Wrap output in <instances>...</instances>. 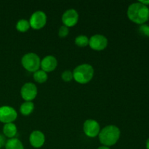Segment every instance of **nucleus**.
I'll use <instances>...</instances> for the list:
<instances>
[{"label": "nucleus", "instance_id": "nucleus-5", "mask_svg": "<svg viewBox=\"0 0 149 149\" xmlns=\"http://www.w3.org/2000/svg\"><path fill=\"white\" fill-rule=\"evenodd\" d=\"M47 15L43 11L38 10L34 12L29 19L31 28L34 30H39L45 26L47 23Z\"/></svg>", "mask_w": 149, "mask_h": 149}, {"label": "nucleus", "instance_id": "nucleus-25", "mask_svg": "<svg viewBox=\"0 0 149 149\" xmlns=\"http://www.w3.org/2000/svg\"><path fill=\"white\" fill-rule=\"evenodd\" d=\"M146 149H149V138H148L146 142Z\"/></svg>", "mask_w": 149, "mask_h": 149}, {"label": "nucleus", "instance_id": "nucleus-9", "mask_svg": "<svg viewBox=\"0 0 149 149\" xmlns=\"http://www.w3.org/2000/svg\"><path fill=\"white\" fill-rule=\"evenodd\" d=\"M109 44L108 39L102 34H95L89 40V46L95 51H102L106 49Z\"/></svg>", "mask_w": 149, "mask_h": 149}, {"label": "nucleus", "instance_id": "nucleus-14", "mask_svg": "<svg viewBox=\"0 0 149 149\" xmlns=\"http://www.w3.org/2000/svg\"><path fill=\"white\" fill-rule=\"evenodd\" d=\"M5 149H24L23 143L17 138H10L6 141Z\"/></svg>", "mask_w": 149, "mask_h": 149}, {"label": "nucleus", "instance_id": "nucleus-19", "mask_svg": "<svg viewBox=\"0 0 149 149\" xmlns=\"http://www.w3.org/2000/svg\"><path fill=\"white\" fill-rule=\"evenodd\" d=\"M61 79L63 80L65 82H69V81H72L74 79V77H73V72L69 71V70H65L61 74Z\"/></svg>", "mask_w": 149, "mask_h": 149}, {"label": "nucleus", "instance_id": "nucleus-6", "mask_svg": "<svg viewBox=\"0 0 149 149\" xmlns=\"http://www.w3.org/2000/svg\"><path fill=\"white\" fill-rule=\"evenodd\" d=\"M83 131L86 136L95 138L98 136L100 132V124L95 119H87L83 124Z\"/></svg>", "mask_w": 149, "mask_h": 149}, {"label": "nucleus", "instance_id": "nucleus-7", "mask_svg": "<svg viewBox=\"0 0 149 149\" xmlns=\"http://www.w3.org/2000/svg\"><path fill=\"white\" fill-rule=\"evenodd\" d=\"M38 90L36 84L32 82L26 83L20 89V95L25 101H32L37 96Z\"/></svg>", "mask_w": 149, "mask_h": 149}, {"label": "nucleus", "instance_id": "nucleus-15", "mask_svg": "<svg viewBox=\"0 0 149 149\" xmlns=\"http://www.w3.org/2000/svg\"><path fill=\"white\" fill-rule=\"evenodd\" d=\"M34 110V104L32 101H25L20 106V112L23 116H29Z\"/></svg>", "mask_w": 149, "mask_h": 149}, {"label": "nucleus", "instance_id": "nucleus-26", "mask_svg": "<svg viewBox=\"0 0 149 149\" xmlns=\"http://www.w3.org/2000/svg\"><path fill=\"white\" fill-rule=\"evenodd\" d=\"M148 20H149V17H148Z\"/></svg>", "mask_w": 149, "mask_h": 149}, {"label": "nucleus", "instance_id": "nucleus-4", "mask_svg": "<svg viewBox=\"0 0 149 149\" xmlns=\"http://www.w3.org/2000/svg\"><path fill=\"white\" fill-rule=\"evenodd\" d=\"M21 64L26 71L34 73L40 68L41 59L34 52H28L21 58Z\"/></svg>", "mask_w": 149, "mask_h": 149}, {"label": "nucleus", "instance_id": "nucleus-2", "mask_svg": "<svg viewBox=\"0 0 149 149\" xmlns=\"http://www.w3.org/2000/svg\"><path fill=\"white\" fill-rule=\"evenodd\" d=\"M121 136V131L115 125H108L102 130L98 135L100 143L105 146H114L119 141Z\"/></svg>", "mask_w": 149, "mask_h": 149}, {"label": "nucleus", "instance_id": "nucleus-13", "mask_svg": "<svg viewBox=\"0 0 149 149\" xmlns=\"http://www.w3.org/2000/svg\"><path fill=\"white\" fill-rule=\"evenodd\" d=\"M2 131L4 136L8 138L9 139H10V138H14L17 132V126L13 122V123L4 124Z\"/></svg>", "mask_w": 149, "mask_h": 149}, {"label": "nucleus", "instance_id": "nucleus-23", "mask_svg": "<svg viewBox=\"0 0 149 149\" xmlns=\"http://www.w3.org/2000/svg\"><path fill=\"white\" fill-rule=\"evenodd\" d=\"M139 1L140 3H141L142 4H143V5L147 6V7L149 5V0H140V1Z\"/></svg>", "mask_w": 149, "mask_h": 149}, {"label": "nucleus", "instance_id": "nucleus-24", "mask_svg": "<svg viewBox=\"0 0 149 149\" xmlns=\"http://www.w3.org/2000/svg\"><path fill=\"white\" fill-rule=\"evenodd\" d=\"M97 149H110V147L105 146H101L98 147Z\"/></svg>", "mask_w": 149, "mask_h": 149}, {"label": "nucleus", "instance_id": "nucleus-22", "mask_svg": "<svg viewBox=\"0 0 149 149\" xmlns=\"http://www.w3.org/2000/svg\"><path fill=\"white\" fill-rule=\"evenodd\" d=\"M6 143V141H5V138H4V135H1L0 134V149L1 148V147L4 146Z\"/></svg>", "mask_w": 149, "mask_h": 149}, {"label": "nucleus", "instance_id": "nucleus-3", "mask_svg": "<svg viewBox=\"0 0 149 149\" xmlns=\"http://www.w3.org/2000/svg\"><path fill=\"white\" fill-rule=\"evenodd\" d=\"M73 77L77 83L85 84L90 82L94 76V68L88 63H83L74 69Z\"/></svg>", "mask_w": 149, "mask_h": 149}, {"label": "nucleus", "instance_id": "nucleus-11", "mask_svg": "<svg viewBox=\"0 0 149 149\" xmlns=\"http://www.w3.org/2000/svg\"><path fill=\"white\" fill-rule=\"evenodd\" d=\"M58 66L57 58L53 55H47L41 60L40 68L46 73L55 71Z\"/></svg>", "mask_w": 149, "mask_h": 149}, {"label": "nucleus", "instance_id": "nucleus-8", "mask_svg": "<svg viewBox=\"0 0 149 149\" xmlns=\"http://www.w3.org/2000/svg\"><path fill=\"white\" fill-rule=\"evenodd\" d=\"M17 117V113L14 108L9 106L0 107V122L4 124L13 123Z\"/></svg>", "mask_w": 149, "mask_h": 149}, {"label": "nucleus", "instance_id": "nucleus-18", "mask_svg": "<svg viewBox=\"0 0 149 149\" xmlns=\"http://www.w3.org/2000/svg\"><path fill=\"white\" fill-rule=\"evenodd\" d=\"M89 39L85 35H79L77 36L75 39V44L79 47H85L87 45H89Z\"/></svg>", "mask_w": 149, "mask_h": 149}, {"label": "nucleus", "instance_id": "nucleus-21", "mask_svg": "<svg viewBox=\"0 0 149 149\" xmlns=\"http://www.w3.org/2000/svg\"><path fill=\"white\" fill-rule=\"evenodd\" d=\"M69 33V28L66 27L65 26H61L58 30V35L61 38H65Z\"/></svg>", "mask_w": 149, "mask_h": 149}, {"label": "nucleus", "instance_id": "nucleus-10", "mask_svg": "<svg viewBox=\"0 0 149 149\" xmlns=\"http://www.w3.org/2000/svg\"><path fill=\"white\" fill-rule=\"evenodd\" d=\"M63 23L66 27L70 28L76 26L79 21V13L74 9H69L64 12L61 17Z\"/></svg>", "mask_w": 149, "mask_h": 149}, {"label": "nucleus", "instance_id": "nucleus-20", "mask_svg": "<svg viewBox=\"0 0 149 149\" xmlns=\"http://www.w3.org/2000/svg\"><path fill=\"white\" fill-rule=\"evenodd\" d=\"M138 31H139L140 34L142 35V36L149 37V25L146 24V23L141 25L139 29H138Z\"/></svg>", "mask_w": 149, "mask_h": 149}, {"label": "nucleus", "instance_id": "nucleus-12", "mask_svg": "<svg viewBox=\"0 0 149 149\" xmlns=\"http://www.w3.org/2000/svg\"><path fill=\"white\" fill-rule=\"evenodd\" d=\"M29 142L31 146L35 148H39L44 146L45 143V135L39 130H34L30 134Z\"/></svg>", "mask_w": 149, "mask_h": 149}, {"label": "nucleus", "instance_id": "nucleus-16", "mask_svg": "<svg viewBox=\"0 0 149 149\" xmlns=\"http://www.w3.org/2000/svg\"><path fill=\"white\" fill-rule=\"evenodd\" d=\"M33 78L34 81L39 83V84H43V83L46 82L48 79L47 73L42 71V69H39L36 71V72L33 73Z\"/></svg>", "mask_w": 149, "mask_h": 149}, {"label": "nucleus", "instance_id": "nucleus-1", "mask_svg": "<svg viewBox=\"0 0 149 149\" xmlns=\"http://www.w3.org/2000/svg\"><path fill=\"white\" fill-rule=\"evenodd\" d=\"M127 15L131 21L141 26L148 20L149 8L139 1L132 3L128 7Z\"/></svg>", "mask_w": 149, "mask_h": 149}, {"label": "nucleus", "instance_id": "nucleus-17", "mask_svg": "<svg viewBox=\"0 0 149 149\" xmlns=\"http://www.w3.org/2000/svg\"><path fill=\"white\" fill-rule=\"evenodd\" d=\"M30 28L31 26L29 21H28L26 19H20L16 23V29L21 33H25V32L28 31Z\"/></svg>", "mask_w": 149, "mask_h": 149}]
</instances>
